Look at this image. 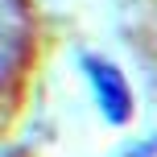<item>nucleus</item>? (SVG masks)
I'll list each match as a JSON object with an SVG mask.
<instances>
[{"instance_id":"nucleus-2","label":"nucleus","mask_w":157,"mask_h":157,"mask_svg":"<svg viewBox=\"0 0 157 157\" xmlns=\"http://www.w3.org/2000/svg\"><path fill=\"white\" fill-rule=\"evenodd\" d=\"M0 66H4V46H0Z\"/></svg>"},{"instance_id":"nucleus-1","label":"nucleus","mask_w":157,"mask_h":157,"mask_svg":"<svg viewBox=\"0 0 157 157\" xmlns=\"http://www.w3.org/2000/svg\"><path fill=\"white\" fill-rule=\"evenodd\" d=\"M83 66H87V78H91V91H95V99H99L103 116H108L112 124H124V120L132 116V95H128L124 75L112 62H103V58H83Z\"/></svg>"}]
</instances>
